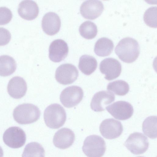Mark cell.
<instances>
[{
	"label": "cell",
	"instance_id": "6da1fadb",
	"mask_svg": "<svg viewBox=\"0 0 157 157\" xmlns=\"http://www.w3.org/2000/svg\"><path fill=\"white\" fill-rule=\"evenodd\" d=\"M115 51L121 60L126 63H132L136 59L139 55V45L135 39L127 37L119 42Z\"/></svg>",
	"mask_w": 157,
	"mask_h": 157
},
{
	"label": "cell",
	"instance_id": "7a4b0ae2",
	"mask_svg": "<svg viewBox=\"0 0 157 157\" xmlns=\"http://www.w3.org/2000/svg\"><path fill=\"white\" fill-rule=\"evenodd\" d=\"M40 114V111L37 106L32 104L24 103L15 108L13 116L14 120L18 124H26L37 121Z\"/></svg>",
	"mask_w": 157,
	"mask_h": 157
},
{
	"label": "cell",
	"instance_id": "3957f363",
	"mask_svg": "<svg viewBox=\"0 0 157 157\" xmlns=\"http://www.w3.org/2000/svg\"><path fill=\"white\" fill-rule=\"evenodd\" d=\"M44 120L46 125L52 129L62 127L66 120L64 108L59 104L55 103L48 106L44 112Z\"/></svg>",
	"mask_w": 157,
	"mask_h": 157
},
{
	"label": "cell",
	"instance_id": "277c9868",
	"mask_svg": "<svg viewBox=\"0 0 157 157\" xmlns=\"http://www.w3.org/2000/svg\"><path fill=\"white\" fill-rule=\"evenodd\" d=\"M106 150L104 139L99 136L91 135L85 140L82 150L87 157H102Z\"/></svg>",
	"mask_w": 157,
	"mask_h": 157
},
{
	"label": "cell",
	"instance_id": "5b68a950",
	"mask_svg": "<svg viewBox=\"0 0 157 157\" xmlns=\"http://www.w3.org/2000/svg\"><path fill=\"white\" fill-rule=\"evenodd\" d=\"M124 145L133 154L139 155L147 151L149 143L148 138L143 134L135 132L129 136Z\"/></svg>",
	"mask_w": 157,
	"mask_h": 157
},
{
	"label": "cell",
	"instance_id": "8992f818",
	"mask_svg": "<svg viewBox=\"0 0 157 157\" xmlns=\"http://www.w3.org/2000/svg\"><path fill=\"white\" fill-rule=\"evenodd\" d=\"M3 141L8 147L17 148L23 146L26 140V135L21 128L16 126L10 127L5 132L3 136Z\"/></svg>",
	"mask_w": 157,
	"mask_h": 157
},
{
	"label": "cell",
	"instance_id": "52a82bcc",
	"mask_svg": "<svg viewBox=\"0 0 157 157\" xmlns=\"http://www.w3.org/2000/svg\"><path fill=\"white\" fill-rule=\"evenodd\" d=\"M83 92L80 87L72 86L64 89L61 92L60 100L62 104L66 107H74L82 100Z\"/></svg>",
	"mask_w": 157,
	"mask_h": 157
},
{
	"label": "cell",
	"instance_id": "ba28073f",
	"mask_svg": "<svg viewBox=\"0 0 157 157\" xmlns=\"http://www.w3.org/2000/svg\"><path fill=\"white\" fill-rule=\"evenodd\" d=\"M78 76V71L76 67L70 63L61 65L57 68L55 73L56 80L64 85L72 83Z\"/></svg>",
	"mask_w": 157,
	"mask_h": 157
},
{
	"label": "cell",
	"instance_id": "9c48e42d",
	"mask_svg": "<svg viewBox=\"0 0 157 157\" xmlns=\"http://www.w3.org/2000/svg\"><path fill=\"white\" fill-rule=\"evenodd\" d=\"M106 109L114 118L120 120L128 119L132 116L133 109L132 105L125 101H118L106 106Z\"/></svg>",
	"mask_w": 157,
	"mask_h": 157
},
{
	"label": "cell",
	"instance_id": "30bf717a",
	"mask_svg": "<svg viewBox=\"0 0 157 157\" xmlns=\"http://www.w3.org/2000/svg\"><path fill=\"white\" fill-rule=\"evenodd\" d=\"M99 130L102 136L109 139L119 137L122 134L123 127L121 123L113 118L103 120L99 126Z\"/></svg>",
	"mask_w": 157,
	"mask_h": 157
},
{
	"label": "cell",
	"instance_id": "8fae6325",
	"mask_svg": "<svg viewBox=\"0 0 157 157\" xmlns=\"http://www.w3.org/2000/svg\"><path fill=\"white\" fill-rule=\"evenodd\" d=\"M99 69L101 72L105 75V79L111 80L119 76L121 71V65L117 59L108 58L100 63Z\"/></svg>",
	"mask_w": 157,
	"mask_h": 157
},
{
	"label": "cell",
	"instance_id": "7c38bea8",
	"mask_svg": "<svg viewBox=\"0 0 157 157\" xmlns=\"http://www.w3.org/2000/svg\"><path fill=\"white\" fill-rule=\"evenodd\" d=\"M104 9L102 2L99 0H87L80 7V12L85 18L94 20L99 17Z\"/></svg>",
	"mask_w": 157,
	"mask_h": 157
},
{
	"label": "cell",
	"instance_id": "4fadbf2b",
	"mask_svg": "<svg viewBox=\"0 0 157 157\" xmlns=\"http://www.w3.org/2000/svg\"><path fill=\"white\" fill-rule=\"evenodd\" d=\"M69 51L67 44L63 40L57 39L50 44L49 49V57L54 62H59L67 57Z\"/></svg>",
	"mask_w": 157,
	"mask_h": 157
},
{
	"label": "cell",
	"instance_id": "5bb4252c",
	"mask_svg": "<svg viewBox=\"0 0 157 157\" xmlns=\"http://www.w3.org/2000/svg\"><path fill=\"white\" fill-rule=\"evenodd\" d=\"M114 94L106 90L100 91L94 95L90 103L91 109L95 112H101L105 109L107 105L113 101Z\"/></svg>",
	"mask_w": 157,
	"mask_h": 157
},
{
	"label": "cell",
	"instance_id": "9a60e30c",
	"mask_svg": "<svg viewBox=\"0 0 157 157\" xmlns=\"http://www.w3.org/2000/svg\"><path fill=\"white\" fill-rule=\"evenodd\" d=\"M74 132L71 129L64 128L59 130L55 134L53 140L55 146L61 149L70 147L75 140Z\"/></svg>",
	"mask_w": 157,
	"mask_h": 157
},
{
	"label": "cell",
	"instance_id": "2e32d148",
	"mask_svg": "<svg viewBox=\"0 0 157 157\" xmlns=\"http://www.w3.org/2000/svg\"><path fill=\"white\" fill-rule=\"evenodd\" d=\"M61 21L59 17L53 12L47 13L42 21V27L44 32L48 35L52 36L59 30Z\"/></svg>",
	"mask_w": 157,
	"mask_h": 157
},
{
	"label": "cell",
	"instance_id": "e0dca14e",
	"mask_svg": "<svg viewBox=\"0 0 157 157\" xmlns=\"http://www.w3.org/2000/svg\"><path fill=\"white\" fill-rule=\"evenodd\" d=\"M7 89L8 93L11 97L15 99H20L26 94L27 85L22 78L15 76L9 81Z\"/></svg>",
	"mask_w": 157,
	"mask_h": 157
},
{
	"label": "cell",
	"instance_id": "ac0fdd59",
	"mask_svg": "<svg viewBox=\"0 0 157 157\" xmlns=\"http://www.w3.org/2000/svg\"><path fill=\"white\" fill-rule=\"evenodd\" d=\"M18 12L22 18L32 20L38 16L39 9L37 4L34 1L24 0L21 2L18 5Z\"/></svg>",
	"mask_w": 157,
	"mask_h": 157
},
{
	"label": "cell",
	"instance_id": "d6986e66",
	"mask_svg": "<svg viewBox=\"0 0 157 157\" xmlns=\"http://www.w3.org/2000/svg\"><path fill=\"white\" fill-rule=\"evenodd\" d=\"M78 66L79 69L82 73L86 75H90L96 69L97 62L93 56L83 55L80 58Z\"/></svg>",
	"mask_w": 157,
	"mask_h": 157
},
{
	"label": "cell",
	"instance_id": "ffe728a7",
	"mask_svg": "<svg viewBox=\"0 0 157 157\" xmlns=\"http://www.w3.org/2000/svg\"><path fill=\"white\" fill-rule=\"evenodd\" d=\"M113 47V43L111 40L106 37H102L98 39L95 43L94 52L98 56H105L111 53Z\"/></svg>",
	"mask_w": 157,
	"mask_h": 157
},
{
	"label": "cell",
	"instance_id": "44dd1931",
	"mask_svg": "<svg viewBox=\"0 0 157 157\" xmlns=\"http://www.w3.org/2000/svg\"><path fill=\"white\" fill-rule=\"evenodd\" d=\"M16 68V63L13 58L6 55L0 56V76H9L15 72Z\"/></svg>",
	"mask_w": 157,
	"mask_h": 157
},
{
	"label": "cell",
	"instance_id": "7402d4cb",
	"mask_svg": "<svg viewBox=\"0 0 157 157\" xmlns=\"http://www.w3.org/2000/svg\"><path fill=\"white\" fill-rule=\"evenodd\" d=\"M22 157H45V151L39 143L32 142L25 146Z\"/></svg>",
	"mask_w": 157,
	"mask_h": 157
},
{
	"label": "cell",
	"instance_id": "603a6c76",
	"mask_svg": "<svg viewBox=\"0 0 157 157\" xmlns=\"http://www.w3.org/2000/svg\"><path fill=\"white\" fill-rule=\"evenodd\" d=\"M142 130L144 133L149 138H156V116H151L146 118L143 123Z\"/></svg>",
	"mask_w": 157,
	"mask_h": 157
},
{
	"label": "cell",
	"instance_id": "cb8c5ba5",
	"mask_svg": "<svg viewBox=\"0 0 157 157\" xmlns=\"http://www.w3.org/2000/svg\"><path fill=\"white\" fill-rule=\"evenodd\" d=\"M79 31L81 35L87 39L94 38L98 32L96 25L93 22L89 21L83 23L80 26Z\"/></svg>",
	"mask_w": 157,
	"mask_h": 157
},
{
	"label": "cell",
	"instance_id": "d4e9b609",
	"mask_svg": "<svg viewBox=\"0 0 157 157\" xmlns=\"http://www.w3.org/2000/svg\"><path fill=\"white\" fill-rule=\"evenodd\" d=\"M107 89L117 95L124 96L126 94L129 89L128 84L122 80H118L109 83L107 85Z\"/></svg>",
	"mask_w": 157,
	"mask_h": 157
},
{
	"label": "cell",
	"instance_id": "484cf974",
	"mask_svg": "<svg viewBox=\"0 0 157 157\" xmlns=\"http://www.w3.org/2000/svg\"><path fill=\"white\" fill-rule=\"evenodd\" d=\"M145 23L148 26L154 28L157 27V7L152 6L145 11L144 15Z\"/></svg>",
	"mask_w": 157,
	"mask_h": 157
},
{
	"label": "cell",
	"instance_id": "4316f807",
	"mask_svg": "<svg viewBox=\"0 0 157 157\" xmlns=\"http://www.w3.org/2000/svg\"><path fill=\"white\" fill-rule=\"evenodd\" d=\"M13 15L11 11L5 7H0V25H6L11 20Z\"/></svg>",
	"mask_w": 157,
	"mask_h": 157
},
{
	"label": "cell",
	"instance_id": "83f0119b",
	"mask_svg": "<svg viewBox=\"0 0 157 157\" xmlns=\"http://www.w3.org/2000/svg\"><path fill=\"white\" fill-rule=\"evenodd\" d=\"M11 38L10 32L5 28L0 27V46H4L7 44Z\"/></svg>",
	"mask_w": 157,
	"mask_h": 157
},
{
	"label": "cell",
	"instance_id": "f1b7e54d",
	"mask_svg": "<svg viewBox=\"0 0 157 157\" xmlns=\"http://www.w3.org/2000/svg\"><path fill=\"white\" fill-rule=\"evenodd\" d=\"M3 152L2 148L0 146V157H3Z\"/></svg>",
	"mask_w": 157,
	"mask_h": 157
},
{
	"label": "cell",
	"instance_id": "f546056e",
	"mask_svg": "<svg viewBox=\"0 0 157 157\" xmlns=\"http://www.w3.org/2000/svg\"><path fill=\"white\" fill-rule=\"evenodd\" d=\"M144 157L140 156H138V157Z\"/></svg>",
	"mask_w": 157,
	"mask_h": 157
}]
</instances>
